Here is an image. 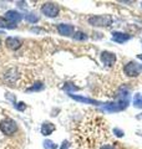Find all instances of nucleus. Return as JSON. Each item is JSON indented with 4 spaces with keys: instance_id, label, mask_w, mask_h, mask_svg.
<instances>
[{
    "instance_id": "nucleus-1",
    "label": "nucleus",
    "mask_w": 142,
    "mask_h": 149,
    "mask_svg": "<svg viewBox=\"0 0 142 149\" xmlns=\"http://www.w3.org/2000/svg\"><path fill=\"white\" fill-rule=\"evenodd\" d=\"M18 130V125L16 122L13 120L11 118H5L0 122V132L5 136H13L15 134Z\"/></svg>"
},
{
    "instance_id": "nucleus-2",
    "label": "nucleus",
    "mask_w": 142,
    "mask_h": 149,
    "mask_svg": "<svg viewBox=\"0 0 142 149\" xmlns=\"http://www.w3.org/2000/svg\"><path fill=\"white\" fill-rule=\"evenodd\" d=\"M89 24L92 26H97V27H108L112 24V19L111 16H106V15L91 16V17H89Z\"/></svg>"
},
{
    "instance_id": "nucleus-3",
    "label": "nucleus",
    "mask_w": 142,
    "mask_h": 149,
    "mask_svg": "<svg viewBox=\"0 0 142 149\" xmlns=\"http://www.w3.org/2000/svg\"><path fill=\"white\" fill-rule=\"evenodd\" d=\"M41 13L49 17H55L59 14V8L54 3H45L41 5Z\"/></svg>"
},
{
    "instance_id": "nucleus-4",
    "label": "nucleus",
    "mask_w": 142,
    "mask_h": 149,
    "mask_svg": "<svg viewBox=\"0 0 142 149\" xmlns=\"http://www.w3.org/2000/svg\"><path fill=\"white\" fill-rule=\"evenodd\" d=\"M141 71H142L141 65L136 63V62H130V63H127L126 66H125V73L129 77H136V76H138V74L141 73Z\"/></svg>"
},
{
    "instance_id": "nucleus-5",
    "label": "nucleus",
    "mask_w": 142,
    "mask_h": 149,
    "mask_svg": "<svg viewBox=\"0 0 142 149\" xmlns=\"http://www.w3.org/2000/svg\"><path fill=\"white\" fill-rule=\"evenodd\" d=\"M101 60L107 66H112V65L116 62V55L112 52H108V51H103L101 54Z\"/></svg>"
},
{
    "instance_id": "nucleus-6",
    "label": "nucleus",
    "mask_w": 142,
    "mask_h": 149,
    "mask_svg": "<svg viewBox=\"0 0 142 149\" xmlns=\"http://www.w3.org/2000/svg\"><path fill=\"white\" fill-rule=\"evenodd\" d=\"M58 31L60 35L63 36H71L74 34V27L71 25H66V24H60L58 26Z\"/></svg>"
},
{
    "instance_id": "nucleus-7",
    "label": "nucleus",
    "mask_w": 142,
    "mask_h": 149,
    "mask_svg": "<svg viewBox=\"0 0 142 149\" xmlns=\"http://www.w3.org/2000/svg\"><path fill=\"white\" fill-rule=\"evenodd\" d=\"M5 44L10 50H18L21 46V40L16 39V37H8Z\"/></svg>"
},
{
    "instance_id": "nucleus-8",
    "label": "nucleus",
    "mask_w": 142,
    "mask_h": 149,
    "mask_svg": "<svg viewBox=\"0 0 142 149\" xmlns=\"http://www.w3.org/2000/svg\"><path fill=\"white\" fill-rule=\"evenodd\" d=\"M5 19L10 21V24H15V22H19L21 20V15L15 10H10L5 14Z\"/></svg>"
},
{
    "instance_id": "nucleus-9",
    "label": "nucleus",
    "mask_w": 142,
    "mask_h": 149,
    "mask_svg": "<svg viewBox=\"0 0 142 149\" xmlns=\"http://www.w3.org/2000/svg\"><path fill=\"white\" fill-rule=\"evenodd\" d=\"M129 39H130V35L122 34V32H113L112 34V40L115 41V42H118V44H124Z\"/></svg>"
},
{
    "instance_id": "nucleus-10",
    "label": "nucleus",
    "mask_w": 142,
    "mask_h": 149,
    "mask_svg": "<svg viewBox=\"0 0 142 149\" xmlns=\"http://www.w3.org/2000/svg\"><path fill=\"white\" fill-rule=\"evenodd\" d=\"M55 129H56V127H55L53 123L45 122L44 124H42V127H41V133L44 134V136H50V134L53 133Z\"/></svg>"
},
{
    "instance_id": "nucleus-11",
    "label": "nucleus",
    "mask_w": 142,
    "mask_h": 149,
    "mask_svg": "<svg viewBox=\"0 0 142 149\" xmlns=\"http://www.w3.org/2000/svg\"><path fill=\"white\" fill-rule=\"evenodd\" d=\"M71 97H72L74 100L76 101H80V102H84V103H90V104H97L98 102L93 101V100H90V98H85V97H80V96H74V95H70Z\"/></svg>"
},
{
    "instance_id": "nucleus-12",
    "label": "nucleus",
    "mask_w": 142,
    "mask_h": 149,
    "mask_svg": "<svg viewBox=\"0 0 142 149\" xmlns=\"http://www.w3.org/2000/svg\"><path fill=\"white\" fill-rule=\"evenodd\" d=\"M134 103H135V107H137V108H142V95L137 93L134 98Z\"/></svg>"
},
{
    "instance_id": "nucleus-13",
    "label": "nucleus",
    "mask_w": 142,
    "mask_h": 149,
    "mask_svg": "<svg viewBox=\"0 0 142 149\" xmlns=\"http://www.w3.org/2000/svg\"><path fill=\"white\" fill-rule=\"evenodd\" d=\"M41 90H44V85H42L41 82H37L32 87L27 88V91H41Z\"/></svg>"
},
{
    "instance_id": "nucleus-14",
    "label": "nucleus",
    "mask_w": 142,
    "mask_h": 149,
    "mask_svg": "<svg viewBox=\"0 0 142 149\" xmlns=\"http://www.w3.org/2000/svg\"><path fill=\"white\" fill-rule=\"evenodd\" d=\"M74 39H75V40H86L87 36H86V34H84V32L77 31L76 34L74 35Z\"/></svg>"
},
{
    "instance_id": "nucleus-15",
    "label": "nucleus",
    "mask_w": 142,
    "mask_h": 149,
    "mask_svg": "<svg viewBox=\"0 0 142 149\" xmlns=\"http://www.w3.org/2000/svg\"><path fill=\"white\" fill-rule=\"evenodd\" d=\"M0 27H14V25L8 22L4 17H0Z\"/></svg>"
},
{
    "instance_id": "nucleus-16",
    "label": "nucleus",
    "mask_w": 142,
    "mask_h": 149,
    "mask_svg": "<svg viewBox=\"0 0 142 149\" xmlns=\"http://www.w3.org/2000/svg\"><path fill=\"white\" fill-rule=\"evenodd\" d=\"M15 108L18 109V111H24L26 108V104L24 103V102H19L18 104H15Z\"/></svg>"
},
{
    "instance_id": "nucleus-17",
    "label": "nucleus",
    "mask_w": 142,
    "mask_h": 149,
    "mask_svg": "<svg viewBox=\"0 0 142 149\" xmlns=\"http://www.w3.org/2000/svg\"><path fill=\"white\" fill-rule=\"evenodd\" d=\"M26 20L30 21V22H36L37 21V17L36 16H32V15H26Z\"/></svg>"
},
{
    "instance_id": "nucleus-18",
    "label": "nucleus",
    "mask_w": 142,
    "mask_h": 149,
    "mask_svg": "<svg viewBox=\"0 0 142 149\" xmlns=\"http://www.w3.org/2000/svg\"><path fill=\"white\" fill-rule=\"evenodd\" d=\"M44 144H45V148H50V149H55V148H56L55 146H53V142H50V141L45 142Z\"/></svg>"
},
{
    "instance_id": "nucleus-19",
    "label": "nucleus",
    "mask_w": 142,
    "mask_h": 149,
    "mask_svg": "<svg viewBox=\"0 0 142 149\" xmlns=\"http://www.w3.org/2000/svg\"><path fill=\"white\" fill-rule=\"evenodd\" d=\"M61 149H69V143L66 142V141L63 143V146H61Z\"/></svg>"
},
{
    "instance_id": "nucleus-20",
    "label": "nucleus",
    "mask_w": 142,
    "mask_h": 149,
    "mask_svg": "<svg viewBox=\"0 0 142 149\" xmlns=\"http://www.w3.org/2000/svg\"><path fill=\"white\" fill-rule=\"evenodd\" d=\"M115 133H117V136H118V137H122V136H124L122 130H120V129H115Z\"/></svg>"
},
{
    "instance_id": "nucleus-21",
    "label": "nucleus",
    "mask_w": 142,
    "mask_h": 149,
    "mask_svg": "<svg viewBox=\"0 0 142 149\" xmlns=\"http://www.w3.org/2000/svg\"><path fill=\"white\" fill-rule=\"evenodd\" d=\"M138 58H140V60H142V55H138Z\"/></svg>"
}]
</instances>
